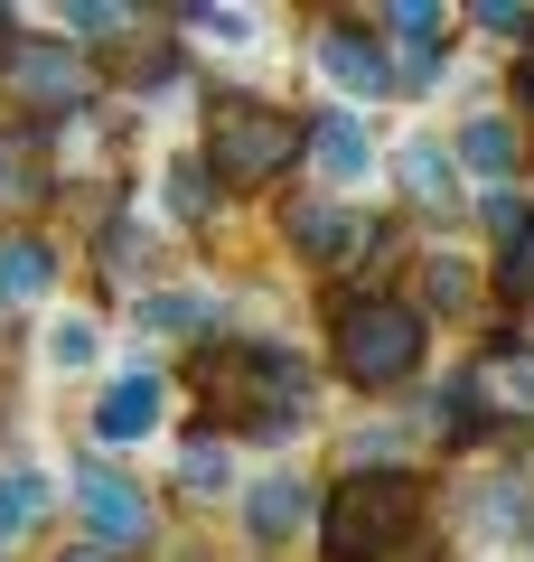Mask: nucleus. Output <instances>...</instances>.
Returning a JSON list of instances; mask_svg holds the SVG:
<instances>
[{
    "instance_id": "8",
    "label": "nucleus",
    "mask_w": 534,
    "mask_h": 562,
    "mask_svg": "<svg viewBox=\"0 0 534 562\" xmlns=\"http://www.w3.org/2000/svg\"><path fill=\"white\" fill-rule=\"evenodd\" d=\"M291 254H300V262H347V254H366V206H347V198L291 206Z\"/></svg>"
},
{
    "instance_id": "26",
    "label": "nucleus",
    "mask_w": 534,
    "mask_h": 562,
    "mask_svg": "<svg viewBox=\"0 0 534 562\" xmlns=\"http://www.w3.org/2000/svg\"><path fill=\"white\" fill-rule=\"evenodd\" d=\"M198 38H254V10H188Z\"/></svg>"
},
{
    "instance_id": "10",
    "label": "nucleus",
    "mask_w": 534,
    "mask_h": 562,
    "mask_svg": "<svg viewBox=\"0 0 534 562\" xmlns=\"http://www.w3.org/2000/svg\"><path fill=\"white\" fill-rule=\"evenodd\" d=\"M469 394L478 413H534V347H488L469 366Z\"/></svg>"
},
{
    "instance_id": "3",
    "label": "nucleus",
    "mask_w": 534,
    "mask_h": 562,
    "mask_svg": "<svg viewBox=\"0 0 534 562\" xmlns=\"http://www.w3.org/2000/svg\"><path fill=\"white\" fill-rule=\"evenodd\" d=\"M422 357V319L403 301H337V366H347L356 384H403Z\"/></svg>"
},
{
    "instance_id": "9",
    "label": "nucleus",
    "mask_w": 534,
    "mask_h": 562,
    "mask_svg": "<svg viewBox=\"0 0 534 562\" xmlns=\"http://www.w3.org/2000/svg\"><path fill=\"white\" fill-rule=\"evenodd\" d=\"M244 525H254V543H291L300 525H319V497L281 469V479H254V497H244Z\"/></svg>"
},
{
    "instance_id": "14",
    "label": "nucleus",
    "mask_w": 534,
    "mask_h": 562,
    "mask_svg": "<svg viewBox=\"0 0 534 562\" xmlns=\"http://www.w3.org/2000/svg\"><path fill=\"white\" fill-rule=\"evenodd\" d=\"M47 281H57V254L38 235L0 244V301H47Z\"/></svg>"
},
{
    "instance_id": "6",
    "label": "nucleus",
    "mask_w": 534,
    "mask_h": 562,
    "mask_svg": "<svg viewBox=\"0 0 534 562\" xmlns=\"http://www.w3.org/2000/svg\"><path fill=\"white\" fill-rule=\"evenodd\" d=\"M159 413H169V384H159L151 366H132V375L103 384V403H94V441L132 450V441H151V431H159Z\"/></svg>"
},
{
    "instance_id": "13",
    "label": "nucleus",
    "mask_w": 534,
    "mask_h": 562,
    "mask_svg": "<svg viewBox=\"0 0 534 562\" xmlns=\"http://www.w3.org/2000/svg\"><path fill=\"white\" fill-rule=\"evenodd\" d=\"M403 198L432 206V216H450V206H459V169L441 160L432 140H413V150H403Z\"/></svg>"
},
{
    "instance_id": "12",
    "label": "nucleus",
    "mask_w": 534,
    "mask_h": 562,
    "mask_svg": "<svg viewBox=\"0 0 534 562\" xmlns=\"http://www.w3.org/2000/svg\"><path fill=\"white\" fill-rule=\"evenodd\" d=\"M10 85H20L29 103H85V57H66V47H20L10 57Z\"/></svg>"
},
{
    "instance_id": "29",
    "label": "nucleus",
    "mask_w": 534,
    "mask_h": 562,
    "mask_svg": "<svg viewBox=\"0 0 534 562\" xmlns=\"http://www.w3.org/2000/svg\"><path fill=\"white\" fill-rule=\"evenodd\" d=\"M76 562H113V553H76Z\"/></svg>"
},
{
    "instance_id": "15",
    "label": "nucleus",
    "mask_w": 534,
    "mask_h": 562,
    "mask_svg": "<svg viewBox=\"0 0 534 562\" xmlns=\"http://www.w3.org/2000/svg\"><path fill=\"white\" fill-rule=\"evenodd\" d=\"M47 198V160L29 132H0V206H38Z\"/></svg>"
},
{
    "instance_id": "22",
    "label": "nucleus",
    "mask_w": 534,
    "mask_h": 562,
    "mask_svg": "<svg viewBox=\"0 0 534 562\" xmlns=\"http://www.w3.org/2000/svg\"><path fill=\"white\" fill-rule=\"evenodd\" d=\"M103 262H113V272L141 291V281H151V235H132V225H103Z\"/></svg>"
},
{
    "instance_id": "28",
    "label": "nucleus",
    "mask_w": 534,
    "mask_h": 562,
    "mask_svg": "<svg viewBox=\"0 0 534 562\" xmlns=\"http://www.w3.org/2000/svg\"><path fill=\"white\" fill-rule=\"evenodd\" d=\"M525 122H534V47H525Z\"/></svg>"
},
{
    "instance_id": "27",
    "label": "nucleus",
    "mask_w": 534,
    "mask_h": 562,
    "mask_svg": "<svg viewBox=\"0 0 534 562\" xmlns=\"http://www.w3.org/2000/svg\"><path fill=\"white\" fill-rule=\"evenodd\" d=\"M478 20H488L497 38H534V10H478Z\"/></svg>"
},
{
    "instance_id": "11",
    "label": "nucleus",
    "mask_w": 534,
    "mask_h": 562,
    "mask_svg": "<svg viewBox=\"0 0 534 562\" xmlns=\"http://www.w3.org/2000/svg\"><path fill=\"white\" fill-rule=\"evenodd\" d=\"M310 160H319V179H329V188H366L376 140H366V122H356V113H329V122L310 132Z\"/></svg>"
},
{
    "instance_id": "21",
    "label": "nucleus",
    "mask_w": 534,
    "mask_h": 562,
    "mask_svg": "<svg viewBox=\"0 0 534 562\" xmlns=\"http://www.w3.org/2000/svg\"><path fill=\"white\" fill-rule=\"evenodd\" d=\"M469 262H450V254H441V262H422V301H432V310H469Z\"/></svg>"
},
{
    "instance_id": "23",
    "label": "nucleus",
    "mask_w": 534,
    "mask_h": 562,
    "mask_svg": "<svg viewBox=\"0 0 534 562\" xmlns=\"http://www.w3.org/2000/svg\"><path fill=\"white\" fill-rule=\"evenodd\" d=\"M385 29H394V38H413L422 57H432V47L450 38V20H441V10H422V0H413V10H394V20H385Z\"/></svg>"
},
{
    "instance_id": "5",
    "label": "nucleus",
    "mask_w": 534,
    "mask_h": 562,
    "mask_svg": "<svg viewBox=\"0 0 534 562\" xmlns=\"http://www.w3.org/2000/svg\"><path fill=\"white\" fill-rule=\"evenodd\" d=\"M76 516H85V535H94L103 553H132V543H151V506H141V487L113 479L103 460L76 469Z\"/></svg>"
},
{
    "instance_id": "19",
    "label": "nucleus",
    "mask_w": 534,
    "mask_h": 562,
    "mask_svg": "<svg viewBox=\"0 0 534 562\" xmlns=\"http://www.w3.org/2000/svg\"><path fill=\"white\" fill-rule=\"evenodd\" d=\"M159 198H169V216H178V225H207V160H169Z\"/></svg>"
},
{
    "instance_id": "18",
    "label": "nucleus",
    "mask_w": 534,
    "mask_h": 562,
    "mask_svg": "<svg viewBox=\"0 0 534 562\" xmlns=\"http://www.w3.org/2000/svg\"><path fill=\"white\" fill-rule=\"evenodd\" d=\"M459 160L497 179V169L515 160V122H507V113H478V122H459Z\"/></svg>"
},
{
    "instance_id": "17",
    "label": "nucleus",
    "mask_w": 534,
    "mask_h": 562,
    "mask_svg": "<svg viewBox=\"0 0 534 562\" xmlns=\"http://www.w3.org/2000/svg\"><path fill=\"white\" fill-rule=\"evenodd\" d=\"M94 347H103V328L85 319V310H57V319H47V366H57V375H85Z\"/></svg>"
},
{
    "instance_id": "7",
    "label": "nucleus",
    "mask_w": 534,
    "mask_h": 562,
    "mask_svg": "<svg viewBox=\"0 0 534 562\" xmlns=\"http://www.w3.org/2000/svg\"><path fill=\"white\" fill-rule=\"evenodd\" d=\"M319 66H329V85H347V94H366V103H385L403 85V66L385 57V38H366V29H329V38H319Z\"/></svg>"
},
{
    "instance_id": "4",
    "label": "nucleus",
    "mask_w": 534,
    "mask_h": 562,
    "mask_svg": "<svg viewBox=\"0 0 534 562\" xmlns=\"http://www.w3.org/2000/svg\"><path fill=\"white\" fill-rule=\"evenodd\" d=\"M291 122H272V113H225L216 132H207V169H216L225 188H263L281 160H291Z\"/></svg>"
},
{
    "instance_id": "1",
    "label": "nucleus",
    "mask_w": 534,
    "mask_h": 562,
    "mask_svg": "<svg viewBox=\"0 0 534 562\" xmlns=\"http://www.w3.org/2000/svg\"><path fill=\"white\" fill-rule=\"evenodd\" d=\"M207 403H225L235 431L254 441H291L310 422V366L291 347H235V357H207Z\"/></svg>"
},
{
    "instance_id": "2",
    "label": "nucleus",
    "mask_w": 534,
    "mask_h": 562,
    "mask_svg": "<svg viewBox=\"0 0 534 562\" xmlns=\"http://www.w3.org/2000/svg\"><path fill=\"white\" fill-rule=\"evenodd\" d=\"M422 525V487L394 469H356L329 506H319V553L329 562H394Z\"/></svg>"
},
{
    "instance_id": "20",
    "label": "nucleus",
    "mask_w": 534,
    "mask_h": 562,
    "mask_svg": "<svg viewBox=\"0 0 534 562\" xmlns=\"http://www.w3.org/2000/svg\"><path fill=\"white\" fill-rule=\"evenodd\" d=\"M141 328H159V338L207 328V301H198V291H151V301H141Z\"/></svg>"
},
{
    "instance_id": "16",
    "label": "nucleus",
    "mask_w": 534,
    "mask_h": 562,
    "mask_svg": "<svg viewBox=\"0 0 534 562\" xmlns=\"http://www.w3.org/2000/svg\"><path fill=\"white\" fill-rule=\"evenodd\" d=\"M47 516V479L38 469H0V543H20Z\"/></svg>"
},
{
    "instance_id": "25",
    "label": "nucleus",
    "mask_w": 534,
    "mask_h": 562,
    "mask_svg": "<svg viewBox=\"0 0 534 562\" xmlns=\"http://www.w3.org/2000/svg\"><path fill=\"white\" fill-rule=\"evenodd\" d=\"M507 291H515V301H534V216H525V235L507 244Z\"/></svg>"
},
{
    "instance_id": "24",
    "label": "nucleus",
    "mask_w": 534,
    "mask_h": 562,
    "mask_svg": "<svg viewBox=\"0 0 534 562\" xmlns=\"http://www.w3.org/2000/svg\"><path fill=\"white\" fill-rule=\"evenodd\" d=\"M188 487H198V497L216 487L225 497V487H235V460H225V450H188Z\"/></svg>"
}]
</instances>
